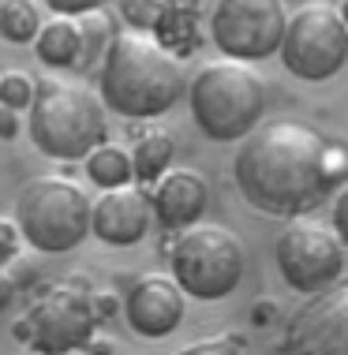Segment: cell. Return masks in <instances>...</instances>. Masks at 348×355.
<instances>
[{
    "instance_id": "cell-22",
    "label": "cell",
    "mask_w": 348,
    "mask_h": 355,
    "mask_svg": "<svg viewBox=\"0 0 348 355\" xmlns=\"http://www.w3.org/2000/svg\"><path fill=\"white\" fill-rule=\"evenodd\" d=\"M19 239H23V228H19V220L0 217V266H4L8 258L19 251Z\"/></svg>"
},
{
    "instance_id": "cell-2",
    "label": "cell",
    "mask_w": 348,
    "mask_h": 355,
    "mask_svg": "<svg viewBox=\"0 0 348 355\" xmlns=\"http://www.w3.org/2000/svg\"><path fill=\"white\" fill-rule=\"evenodd\" d=\"M183 90L188 83L172 49L139 31L113 34L101 60V101L109 112L124 120H154L172 109Z\"/></svg>"
},
{
    "instance_id": "cell-15",
    "label": "cell",
    "mask_w": 348,
    "mask_h": 355,
    "mask_svg": "<svg viewBox=\"0 0 348 355\" xmlns=\"http://www.w3.org/2000/svg\"><path fill=\"white\" fill-rule=\"evenodd\" d=\"M38 60H45L49 68H72L83 56V26L75 23V15H56L49 23H42V34L34 42Z\"/></svg>"
},
{
    "instance_id": "cell-4",
    "label": "cell",
    "mask_w": 348,
    "mask_h": 355,
    "mask_svg": "<svg viewBox=\"0 0 348 355\" xmlns=\"http://www.w3.org/2000/svg\"><path fill=\"white\" fill-rule=\"evenodd\" d=\"M188 98L206 139L244 142L266 112V83L247 60H217L191 79Z\"/></svg>"
},
{
    "instance_id": "cell-10",
    "label": "cell",
    "mask_w": 348,
    "mask_h": 355,
    "mask_svg": "<svg viewBox=\"0 0 348 355\" xmlns=\"http://www.w3.org/2000/svg\"><path fill=\"white\" fill-rule=\"evenodd\" d=\"M285 31L281 0H217L210 12V42L229 60H266L281 53Z\"/></svg>"
},
{
    "instance_id": "cell-27",
    "label": "cell",
    "mask_w": 348,
    "mask_h": 355,
    "mask_svg": "<svg viewBox=\"0 0 348 355\" xmlns=\"http://www.w3.org/2000/svg\"><path fill=\"white\" fill-rule=\"evenodd\" d=\"M341 15H345V23H348V0H341Z\"/></svg>"
},
{
    "instance_id": "cell-6",
    "label": "cell",
    "mask_w": 348,
    "mask_h": 355,
    "mask_svg": "<svg viewBox=\"0 0 348 355\" xmlns=\"http://www.w3.org/2000/svg\"><path fill=\"white\" fill-rule=\"evenodd\" d=\"M15 220L23 239L45 254H64L94 232V202L67 176H38L19 191Z\"/></svg>"
},
{
    "instance_id": "cell-8",
    "label": "cell",
    "mask_w": 348,
    "mask_h": 355,
    "mask_svg": "<svg viewBox=\"0 0 348 355\" xmlns=\"http://www.w3.org/2000/svg\"><path fill=\"white\" fill-rule=\"evenodd\" d=\"M348 60V23L333 4H304L288 19L281 64L304 83H326Z\"/></svg>"
},
{
    "instance_id": "cell-5",
    "label": "cell",
    "mask_w": 348,
    "mask_h": 355,
    "mask_svg": "<svg viewBox=\"0 0 348 355\" xmlns=\"http://www.w3.org/2000/svg\"><path fill=\"white\" fill-rule=\"evenodd\" d=\"M113 314V295L98 292L90 281H56L45 288L19 322V337L31 340L38 355H64L94 337V329Z\"/></svg>"
},
{
    "instance_id": "cell-23",
    "label": "cell",
    "mask_w": 348,
    "mask_h": 355,
    "mask_svg": "<svg viewBox=\"0 0 348 355\" xmlns=\"http://www.w3.org/2000/svg\"><path fill=\"white\" fill-rule=\"evenodd\" d=\"M330 220H333V232L341 236V243L348 247V184H341V191H337Z\"/></svg>"
},
{
    "instance_id": "cell-7",
    "label": "cell",
    "mask_w": 348,
    "mask_h": 355,
    "mask_svg": "<svg viewBox=\"0 0 348 355\" xmlns=\"http://www.w3.org/2000/svg\"><path fill=\"white\" fill-rule=\"evenodd\" d=\"M169 270L191 300L214 303L236 292L240 277H244V247L229 228L195 225L172 243Z\"/></svg>"
},
{
    "instance_id": "cell-26",
    "label": "cell",
    "mask_w": 348,
    "mask_h": 355,
    "mask_svg": "<svg viewBox=\"0 0 348 355\" xmlns=\"http://www.w3.org/2000/svg\"><path fill=\"white\" fill-rule=\"evenodd\" d=\"M12 300H15V281H12V273H8V270H0V311H4Z\"/></svg>"
},
{
    "instance_id": "cell-11",
    "label": "cell",
    "mask_w": 348,
    "mask_h": 355,
    "mask_svg": "<svg viewBox=\"0 0 348 355\" xmlns=\"http://www.w3.org/2000/svg\"><path fill=\"white\" fill-rule=\"evenodd\" d=\"M281 355H348V277L322 288L288 318Z\"/></svg>"
},
{
    "instance_id": "cell-16",
    "label": "cell",
    "mask_w": 348,
    "mask_h": 355,
    "mask_svg": "<svg viewBox=\"0 0 348 355\" xmlns=\"http://www.w3.org/2000/svg\"><path fill=\"white\" fill-rule=\"evenodd\" d=\"M172 153H176V142H172V135L165 128H142L139 135H135V146H131L135 180H139V184H158L169 172Z\"/></svg>"
},
{
    "instance_id": "cell-20",
    "label": "cell",
    "mask_w": 348,
    "mask_h": 355,
    "mask_svg": "<svg viewBox=\"0 0 348 355\" xmlns=\"http://www.w3.org/2000/svg\"><path fill=\"white\" fill-rule=\"evenodd\" d=\"M326 180H330V187L348 180V142H326Z\"/></svg>"
},
{
    "instance_id": "cell-1",
    "label": "cell",
    "mask_w": 348,
    "mask_h": 355,
    "mask_svg": "<svg viewBox=\"0 0 348 355\" xmlns=\"http://www.w3.org/2000/svg\"><path fill=\"white\" fill-rule=\"evenodd\" d=\"M326 139L304 120L258 123L236 153V187L258 214L299 217L322 202L326 180Z\"/></svg>"
},
{
    "instance_id": "cell-18",
    "label": "cell",
    "mask_w": 348,
    "mask_h": 355,
    "mask_svg": "<svg viewBox=\"0 0 348 355\" xmlns=\"http://www.w3.org/2000/svg\"><path fill=\"white\" fill-rule=\"evenodd\" d=\"M42 34V15L34 0H0V37L12 45L38 42Z\"/></svg>"
},
{
    "instance_id": "cell-17",
    "label": "cell",
    "mask_w": 348,
    "mask_h": 355,
    "mask_svg": "<svg viewBox=\"0 0 348 355\" xmlns=\"http://www.w3.org/2000/svg\"><path fill=\"white\" fill-rule=\"evenodd\" d=\"M86 176H90L101 191L128 187L135 180V161L120 142H101V146L86 157Z\"/></svg>"
},
{
    "instance_id": "cell-13",
    "label": "cell",
    "mask_w": 348,
    "mask_h": 355,
    "mask_svg": "<svg viewBox=\"0 0 348 355\" xmlns=\"http://www.w3.org/2000/svg\"><path fill=\"white\" fill-rule=\"evenodd\" d=\"M154 214V195H147L139 184L101 191L94 202V236L109 247H131L147 236Z\"/></svg>"
},
{
    "instance_id": "cell-9",
    "label": "cell",
    "mask_w": 348,
    "mask_h": 355,
    "mask_svg": "<svg viewBox=\"0 0 348 355\" xmlns=\"http://www.w3.org/2000/svg\"><path fill=\"white\" fill-rule=\"evenodd\" d=\"M277 270L288 288L304 295H315L322 288L341 281L345 270V243L333 232V225H322L315 217H288V225L277 236Z\"/></svg>"
},
{
    "instance_id": "cell-3",
    "label": "cell",
    "mask_w": 348,
    "mask_h": 355,
    "mask_svg": "<svg viewBox=\"0 0 348 355\" xmlns=\"http://www.w3.org/2000/svg\"><path fill=\"white\" fill-rule=\"evenodd\" d=\"M31 142L45 157H90L109 135L105 101L94 90L67 79H42L31 105Z\"/></svg>"
},
{
    "instance_id": "cell-19",
    "label": "cell",
    "mask_w": 348,
    "mask_h": 355,
    "mask_svg": "<svg viewBox=\"0 0 348 355\" xmlns=\"http://www.w3.org/2000/svg\"><path fill=\"white\" fill-rule=\"evenodd\" d=\"M34 94H38V83L31 79L26 71H8L0 75V105L8 109H31L34 105Z\"/></svg>"
},
{
    "instance_id": "cell-25",
    "label": "cell",
    "mask_w": 348,
    "mask_h": 355,
    "mask_svg": "<svg viewBox=\"0 0 348 355\" xmlns=\"http://www.w3.org/2000/svg\"><path fill=\"white\" fill-rule=\"evenodd\" d=\"M15 131H19L15 109H8V105H0V139H15Z\"/></svg>"
},
{
    "instance_id": "cell-21",
    "label": "cell",
    "mask_w": 348,
    "mask_h": 355,
    "mask_svg": "<svg viewBox=\"0 0 348 355\" xmlns=\"http://www.w3.org/2000/svg\"><path fill=\"white\" fill-rule=\"evenodd\" d=\"M176 355H240V340L236 337H206V340H195L188 348H180Z\"/></svg>"
},
{
    "instance_id": "cell-24",
    "label": "cell",
    "mask_w": 348,
    "mask_h": 355,
    "mask_svg": "<svg viewBox=\"0 0 348 355\" xmlns=\"http://www.w3.org/2000/svg\"><path fill=\"white\" fill-rule=\"evenodd\" d=\"M42 4H49L56 15H86L94 8H101L105 0H42Z\"/></svg>"
},
{
    "instance_id": "cell-14",
    "label": "cell",
    "mask_w": 348,
    "mask_h": 355,
    "mask_svg": "<svg viewBox=\"0 0 348 355\" xmlns=\"http://www.w3.org/2000/svg\"><path fill=\"white\" fill-rule=\"evenodd\" d=\"M206 180L195 168H169L154 187V214L165 228H195V220L206 214Z\"/></svg>"
},
{
    "instance_id": "cell-12",
    "label": "cell",
    "mask_w": 348,
    "mask_h": 355,
    "mask_svg": "<svg viewBox=\"0 0 348 355\" xmlns=\"http://www.w3.org/2000/svg\"><path fill=\"white\" fill-rule=\"evenodd\" d=\"M183 300H188V292L176 284V277L150 273L131 284L124 314H128V325L139 337L158 340V337H169L183 322Z\"/></svg>"
}]
</instances>
